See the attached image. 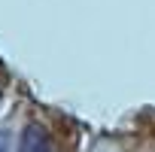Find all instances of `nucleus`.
I'll return each instance as SVG.
<instances>
[{
  "mask_svg": "<svg viewBox=\"0 0 155 152\" xmlns=\"http://www.w3.org/2000/svg\"><path fill=\"white\" fill-rule=\"evenodd\" d=\"M18 152H52V137L43 125H28L18 140Z\"/></svg>",
  "mask_w": 155,
  "mask_h": 152,
  "instance_id": "nucleus-1",
  "label": "nucleus"
},
{
  "mask_svg": "<svg viewBox=\"0 0 155 152\" xmlns=\"http://www.w3.org/2000/svg\"><path fill=\"white\" fill-rule=\"evenodd\" d=\"M6 149H9V134L0 131V152H6Z\"/></svg>",
  "mask_w": 155,
  "mask_h": 152,
  "instance_id": "nucleus-2",
  "label": "nucleus"
}]
</instances>
